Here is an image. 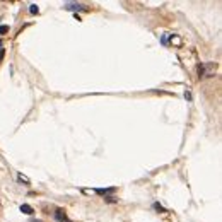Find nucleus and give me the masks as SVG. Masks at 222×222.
Here are the masks:
<instances>
[{
    "label": "nucleus",
    "instance_id": "f257e3e1",
    "mask_svg": "<svg viewBox=\"0 0 222 222\" xmlns=\"http://www.w3.org/2000/svg\"><path fill=\"white\" fill-rule=\"evenodd\" d=\"M214 63H202L198 65V77L200 79H205V77H214Z\"/></svg>",
    "mask_w": 222,
    "mask_h": 222
},
{
    "label": "nucleus",
    "instance_id": "f03ea898",
    "mask_svg": "<svg viewBox=\"0 0 222 222\" xmlns=\"http://www.w3.org/2000/svg\"><path fill=\"white\" fill-rule=\"evenodd\" d=\"M63 9L65 11H87V7L79 2H67V4H63Z\"/></svg>",
    "mask_w": 222,
    "mask_h": 222
},
{
    "label": "nucleus",
    "instance_id": "7ed1b4c3",
    "mask_svg": "<svg viewBox=\"0 0 222 222\" xmlns=\"http://www.w3.org/2000/svg\"><path fill=\"white\" fill-rule=\"evenodd\" d=\"M55 219H57L58 222H70V220H69V217L65 215V212H63V210H57V212H55Z\"/></svg>",
    "mask_w": 222,
    "mask_h": 222
},
{
    "label": "nucleus",
    "instance_id": "20e7f679",
    "mask_svg": "<svg viewBox=\"0 0 222 222\" xmlns=\"http://www.w3.org/2000/svg\"><path fill=\"white\" fill-rule=\"evenodd\" d=\"M115 190H116V188H104V190H103V188H96V193H97V195H109V193H115Z\"/></svg>",
    "mask_w": 222,
    "mask_h": 222
},
{
    "label": "nucleus",
    "instance_id": "39448f33",
    "mask_svg": "<svg viewBox=\"0 0 222 222\" xmlns=\"http://www.w3.org/2000/svg\"><path fill=\"white\" fill-rule=\"evenodd\" d=\"M21 212H22V214H26V215H32V214H34L32 207L31 205H26V203H24V205H21Z\"/></svg>",
    "mask_w": 222,
    "mask_h": 222
},
{
    "label": "nucleus",
    "instance_id": "423d86ee",
    "mask_svg": "<svg viewBox=\"0 0 222 222\" xmlns=\"http://www.w3.org/2000/svg\"><path fill=\"white\" fill-rule=\"evenodd\" d=\"M29 12H31V14H38L39 9H38V5H29Z\"/></svg>",
    "mask_w": 222,
    "mask_h": 222
},
{
    "label": "nucleus",
    "instance_id": "0eeeda50",
    "mask_svg": "<svg viewBox=\"0 0 222 222\" xmlns=\"http://www.w3.org/2000/svg\"><path fill=\"white\" fill-rule=\"evenodd\" d=\"M7 31H9V26H0V34H4Z\"/></svg>",
    "mask_w": 222,
    "mask_h": 222
},
{
    "label": "nucleus",
    "instance_id": "6e6552de",
    "mask_svg": "<svg viewBox=\"0 0 222 222\" xmlns=\"http://www.w3.org/2000/svg\"><path fill=\"white\" fill-rule=\"evenodd\" d=\"M154 208H156V210H159V212H166V210L162 208V207L159 205V203H154Z\"/></svg>",
    "mask_w": 222,
    "mask_h": 222
},
{
    "label": "nucleus",
    "instance_id": "1a4fd4ad",
    "mask_svg": "<svg viewBox=\"0 0 222 222\" xmlns=\"http://www.w3.org/2000/svg\"><path fill=\"white\" fill-rule=\"evenodd\" d=\"M0 50H2V41H0Z\"/></svg>",
    "mask_w": 222,
    "mask_h": 222
}]
</instances>
